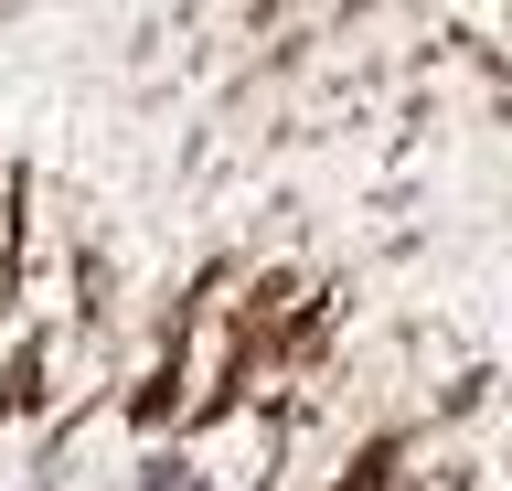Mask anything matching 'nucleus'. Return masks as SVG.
<instances>
[{
  "label": "nucleus",
  "mask_w": 512,
  "mask_h": 491,
  "mask_svg": "<svg viewBox=\"0 0 512 491\" xmlns=\"http://www.w3.org/2000/svg\"><path fill=\"white\" fill-rule=\"evenodd\" d=\"M139 491H203V481H192V459H182V449H160L150 470H139Z\"/></svg>",
  "instance_id": "f03ea898"
},
{
  "label": "nucleus",
  "mask_w": 512,
  "mask_h": 491,
  "mask_svg": "<svg viewBox=\"0 0 512 491\" xmlns=\"http://www.w3.org/2000/svg\"><path fill=\"white\" fill-rule=\"evenodd\" d=\"M384 491H470V470H459V459H395Z\"/></svg>",
  "instance_id": "f257e3e1"
}]
</instances>
